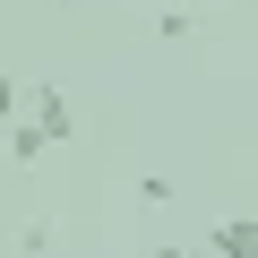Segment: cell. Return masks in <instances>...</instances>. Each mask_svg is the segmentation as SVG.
Segmentation results:
<instances>
[{
  "instance_id": "3957f363",
  "label": "cell",
  "mask_w": 258,
  "mask_h": 258,
  "mask_svg": "<svg viewBox=\"0 0 258 258\" xmlns=\"http://www.w3.org/2000/svg\"><path fill=\"white\" fill-rule=\"evenodd\" d=\"M43 147H52V138H43V129H35V120H9V155H18V164H35Z\"/></svg>"
},
{
  "instance_id": "5b68a950",
  "label": "cell",
  "mask_w": 258,
  "mask_h": 258,
  "mask_svg": "<svg viewBox=\"0 0 258 258\" xmlns=\"http://www.w3.org/2000/svg\"><path fill=\"white\" fill-rule=\"evenodd\" d=\"M155 258H215V249H155Z\"/></svg>"
},
{
  "instance_id": "6da1fadb",
  "label": "cell",
  "mask_w": 258,
  "mask_h": 258,
  "mask_svg": "<svg viewBox=\"0 0 258 258\" xmlns=\"http://www.w3.org/2000/svg\"><path fill=\"white\" fill-rule=\"evenodd\" d=\"M26 112H35V129H43L52 147H69V138H78V112H69V95H60V86H35V95H26Z\"/></svg>"
},
{
  "instance_id": "277c9868",
  "label": "cell",
  "mask_w": 258,
  "mask_h": 258,
  "mask_svg": "<svg viewBox=\"0 0 258 258\" xmlns=\"http://www.w3.org/2000/svg\"><path fill=\"white\" fill-rule=\"evenodd\" d=\"M0 120H18V78H0Z\"/></svg>"
},
{
  "instance_id": "7a4b0ae2",
  "label": "cell",
  "mask_w": 258,
  "mask_h": 258,
  "mask_svg": "<svg viewBox=\"0 0 258 258\" xmlns=\"http://www.w3.org/2000/svg\"><path fill=\"white\" fill-rule=\"evenodd\" d=\"M215 258H258V215H215Z\"/></svg>"
}]
</instances>
